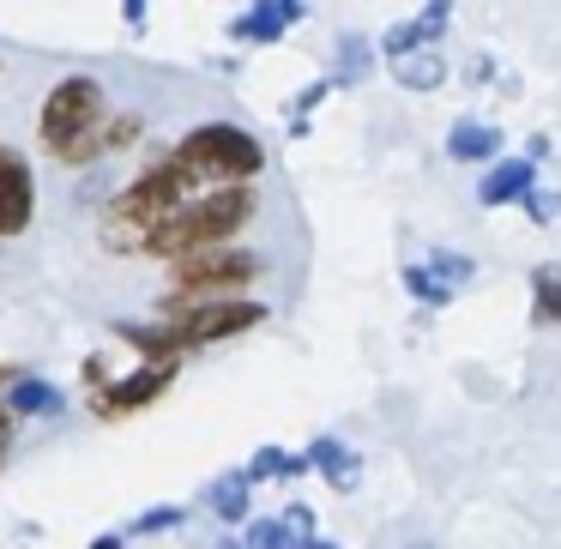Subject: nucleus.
Wrapping results in <instances>:
<instances>
[{"label": "nucleus", "instance_id": "nucleus-1", "mask_svg": "<svg viewBox=\"0 0 561 549\" xmlns=\"http://www.w3.org/2000/svg\"><path fill=\"white\" fill-rule=\"evenodd\" d=\"M182 206H187V175H182V163H175V158H158L146 175H134V182H127L122 194L110 199V211H103V248H115V254H146V242H151V236H158Z\"/></svg>", "mask_w": 561, "mask_h": 549}, {"label": "nucleus", "instance_id": "nucleus-2", "mask_svg": "<svg viewBox=\"0 0 561 549\" xmlns=\"http://www.w3.org/2000/svg\"><path fill=\"white\" fill-rule=\"evenodd\" d=\"M260 211V194L248 182H230V187H211V194L187 199L170 224L146 242L151 260H187V254H206V248H224L236 230H248Z\"/></svg>", "mask_w": 561, "mask_h": 549}, {"label": "nucleus", "instance_id": "nucleus-3", "mask_svg": "<svg viewBox=\"0 0 561 549\" xmlns=\"http://www.w3.org/2000/svg\"><path fill=\"white\" fill-rule=\"evenodd\" d=\"M37 134L49 146V158L61 163H91L98 151H110V110H103V85L85 73H67L61 85L43 98V115H37Z\"/></svg>", "mask_w": 561, "mask_h": 549}, {"label": "nucleus", "instance_id": "nucleus-4", "mask_svg": "<svg viewBox=\"0 0 561 549\" xmlns=\"http://www.w3.org/2000/svg\"><path fill=\"white\" fill-rule=\"evenodd\" d=\"M170 158L182 163L187 187H230V182H254L266 170V146L230 122H199Z\"/></svg>", "mask_w": 561, "mask_h": 549}, {"label": "nucleus", "instance_id": "nucleus-5", "mask_svg": "<svg viewBox=\"0 0 561 549\" xmlns=\"http://www.w3.org/2000/svg\"><path fill=\"white\" fill-rule=\"evenodd\" d=\"M266 272L260 254H242V248H206V254L170 260V308L187 302H218V296H236Z\"/></svg>", "mask_w": 561, "mask_h": 549}, {"label": "nucleus", "instance_id": "nucleus-6", "mask_svg": "<svg viewBox=\"0 0 561 549\" xmlns=\"http://www.w3.org/2000/svg\"><path fill=\"white\" fill-rule=\"evenodd\" d=\"M260 320H266V308L260 302H230V296H218V302H187V308H170V344L175 356L182 351H199V344H218V339H236V332H254Z\"/></svg>", "mask_w": 561, "mask_h": 549}, {"label": "nucleus", "instance_id": "nucleus-7", "mask_svg": "<svg viewBox=\"0 0 561 549\" xmlns=\"http://www.w3.org/2000/svg\"><path fill=\"white\" fill-rule=\"evenodd\" d=\"M31 211H37V175L13 146H0V242L25 230Z\"/></svg>", "mask_w": 561, "mask_h": 549}, {"label": "nucleus", "instance_id": "nucleus-8", "mask_svg": "<svg viewBox=\"0 0 561 549\" xmlns=\"http://www.w3.org/2000/svg\"><path fill=\"white\" fill-rule=\"evenodd\" d=\"M170 380H175V363H170V356H163V363H151V356H146V363H139L127 380H115V387L98 392V416H134V411H146V404L158 399Z\"/></svg>", "mask_w": 561, "mask_h": 549}, {"label": "nucleus", "instance_id": "nucleus-9", "mask_svg": "<svg viewBox=\"0 0 561 549\" xmlns=\"http://www.w3.org/2000/svg\"><path fill=\"white\" fill-rule=\"evenodd\" d=\"M531 187H537V158H495L489 175L477 182V199H483V206H513V199H525Z\"/></svg>", "mask_w": 561, "mask_h": 549}, {"label": "nucleus", "instance_id": "nucleus-10", "mask_svg": "<svg viewBox=\"0 0 561 549\" xmlns=\"http://www.w3.org/2000/svg\"><path fill=\"white\" fill-rule=\"evenodd\" d=\"M495 151H501V127H483V122L447 127V158L453 163H495Z\"/></svg>", "mask_w": 561, "mask_h": 549}, {"label": "nucleus", "instance_id": "nucleus-11", "mask_svg": "<svg viewBox=\"0 0 561 549\" xmlns=\"http://www.w3.org/2000/svg\"><path fill=\"white\" fill-rule=\"evenodd\" d=\"M392 79H399L404 91H435L440 79H447V61L435 55V43H423V49L392 55Z\"/></svg>", "mask_w": 561, "mask_h": 549}, {"label": "nucleus", "instance_id": "nucleus-12", "mask_svg": "<svg viewBox=\"0 0 561 549\" xmlns=\"http://www.w3.org/2000/svg\"><path fill=\"white\" fill-rule=\"evenodd\" d=\"M531 320L537 327H561V266L531 272Z\"/></svg>", "mask_w": 561, "mask_h": 549}, {"label": "nucleus", "instance_id": "nucleus-13", "mask_svg": "<svg viewBox=\"0 0 561 549\" xmlns=\"http://www.w3.org/2000/svg\"><path fill=\"white\" fill-rule=\"evenodd\" d=\"M296 13H302V7H296V0H272V7H254V13H248L242 25H236V37L272 43V37H278V25H290Z\"/></svg>", "mask_w": 561, "mask_h": 549}, {"label": "nucleus", "instance_id": "nucleus-14", "mask_svg": "<svg viewBox=\"0 0 561 549\" xmlns=\"http://www.w3.org/2000/svg\"><path fill=\"white\" fill-rule=\"evenodd\" d=\"M308 465H320V471H327L339 489L356 483V453H344L339 441H314V447H308Z\"/></svg>", "mask_w": 561, "mask_h": 549}, {"label": "nucleus", "instance_id": "nucleus-15", "mask_svg": "<svg viewBox=\"0 0 561 549\" xmlns=\"http://www.w3.org/2000/svg\"><path fill=\"white\" fill-rule=\"evenodd\" d=\"M404 290H411L416 302L440 308V302H453V290H459V284H447L435 266H404Z\"/></svg>", "mask_w": 561, "mask_h": 549}, {"label": "nucleus", "instance_id": "nucleus-16", "mask_svg": "<svg viewBox=\"0 0 561 549\" xmlns=\"http://www.w3.org/2000/svg\"><path fill=\"white\" fill-rule=\"evenodd\" d=\"M13 411H61V392L43 380H19L13 387Z\"/></svg>", "mask_w": 561, "mask_h": 549}, {"label": "nucleus", "instance_id": "nucleus-17", "mask_svg": "<svg viewBox=\"0 0 561 549\" xmlns=\"http://www.w3.org/2000/svg\"><path fill=\"white\" fill-rule=\"evenodd\" d=\"M428 266H435L447 284H465V278L477 272V266H471V254H459V248H435V260H428Z\"/></svg>", "mask_w": 561, "mask_h": 549}, {"label": "nucleus", "instance_id": "nucleus-18", "mask_svg": "<svg viewBox=\"0 0 561 549\" xmlns=\"http://www.w3.org/2000/svg\"><path fill=\"white\" fill-rule=\"evenodd\" d=\"M218 513H224V519H242V513H248V477L218 483Z\"/></svg>", "mask_w": 561, "mask_h": 549}, {"label": "nucleus", "instance_id": "nucleus-19", "mask_svg": "<svg viewBox=\"0 0 561 549\" xmlns=\"http://www.w3.org/2000/svg\"><path fill=\"white\" fill-rule=\"evenodd\" d=\"M447 13H453L447 0H428L423 19H411V25H416V43H435V37H440V25H447Z\"/></svg>", "mask_w": 561, "mask_h": 549}, {"label": "nucleus", "instance_id": "nucleus-20", "mask_svg": "<svg viewBox=\"0 0 561 549\" xmlns=\"http://www.w3.org/2000/svg\"><path fill=\"white\" fill-rule=\"evenodd\" d=\"M248 549H296V531H290V525H254Z\"/></svg>", "mask_w": 561, "mask_h": 549}, {"label": "nucleus", "instance_id": "nucleus-21", "mask_svg": "<svg viewBox=\"0 0 561 549\" xmlns=\"http://www.w3.org/2000/svg\"><path fill=\"white\" fill-rule=\"evenodd\" d=\"M344 79H356V73H368V43H344Z\"/></svg>", "mask_w": 561, "mask_h": 549}, {"label": "nucleus", "instance_id": "nucleus-22", "mask_svg": "<svg viewBox=\"0 0 561 549\" xmlns=\"http://www.w3.org/2000/svg\"><path fill=\"white\" fill-rule=\"evenodd\" d=\"M284 525H290L296 537H308V531H314V513H308V507H290V513H284Z\"/></svg>", "mask_w": 561, "mask_h": 549}, {"label": "nucleus", "instance_id": "nucleus-23", "mask_svg": "<svg viewBox=\"0 0 561 549\" xmlns=\"http://www.w3.org/2000/svg\"><path fill=\"white\" fill-rule=\"evenodd\" d=\"M7 441H13V416L0 411V453H7Z\"/></svg>", "mask_w": 561, "mask_h": 549}, {"label": "nucleus", "instance_id": "nucleus-24", "mask_svg": "<svg viewBox=\"0 0 561 549\" xmlns=\"http://www.w3.org/2000/svg\"><path fill=\"white\" fill-rule=\"evenodd\" d=\"M224 549H242V544H224Z\"/></svg>", "mask_w": 561, "mask_h": 549}, {"label": "nucleus", "instance_id": "nucleus-25", "mask_svg": "<svg viewBox=\"0 0 561 549\" xmlns=\"http://www.w3.org/2000/svg\"><path fill=\"white\" fill-rule=\"evenodd\" d=\"M314 549H332V544H314Z\"/></svg>", "mask_w": 561, "mask_h": 549}]
</instances>
